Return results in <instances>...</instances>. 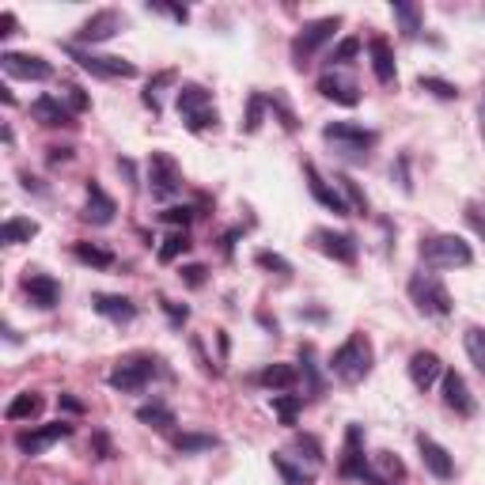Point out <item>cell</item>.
Masks as SVG:
<instances>
[{
  "label": "cell",
  "instance_id": "cell-28",
  "mask_svg": "<svg viewBox=\"0 0 485 485\" xmlns=\"http://www.w3.org/2000/svg\"><path fill=\"white\" fill-rule=\"evenodd\" d=\"M137 421L148 424V429H156V433H167L174 424V414L167 410L163 402H148V406H141V410H137Z\"/></svg>",
  "mask_w": 485,
  "mask_h": 485
},
{
  "label": "cell",
  "instance_id": "cell-8",
  "mask_svg": "<svg viewBox=\"0 0 485 485\" xmlns=\"http://www.w3.org/2000/svg\"><path fill=\"white\" fill-rule=\"evenodd\" d=\"M156 376V360L152 357H133V360H122L114 372L107 376V383L114 387V391H141V387Z\"/></svg>",
  "mask_w": 485,
  "mask_h": 485
},
{
  "label": "cell",
  "instance_id": "cell-14",
  "mask_svg": "<svg viewBox=\"0 0 485 485\" xmlns=\"http://www.w3.org/2000/svg\"><path fill=\"white\" fill-rule=\"evenodd\" d=\"M440 391H443V406H448V410H455L459 417H471V414L478 410V402L471 398V387H467V379H462L459 372H443Z\"/></svg>",
  "mask_w": 485,
  "mask_h": 485
},
{
  "label": "cell",
  "instance_id": "cell-53",
  "mask_svg": "<svg viewBox=\"0 0 485 485\" xmlns=\"http://www.w3.org/2000/svg\"><path fill=\"white\" fill-rule=\"evenodd\" d=\"M481 137H485V103H481Z\"/></svg>",
  "mask_w": 485,
  "mask_h": 485
},
{
  "label": "cell",
  "instance_id": "cell-24",
  "mask_svg": "<svg viewBox=\"0 0 485 485\" xmlns=\"http://www.w3.org/2000/svg\"><path fill=\"white\" fill-rule=\"evenodd\" d=\"M91 307H95V312H99L103 319H110V322H133V319H137V303L126 300V296L99 293V296L91 300Z\"/></svg>",
  "mask_w": 485,
  "mask_h": 485
},
{
  "label": "cell",
  "instance_id": "cell-35",
  "mask_svg": "<svg viewBox=\"0 0 485 485\" xmlns=\"http://www.w3.org/2000/svg\"><path fill=\"white\" fill-rule=\"evenodd\" d=\"M186 250H190V236H186V231H171V236L163 239V247H160V262L167 266V262H174L179 255H186Z\"/></svg>",
  "mask_w": 485,
  "mask_h": 485
},
{
  "label": "cell",
  "instance_id": "cell-6",
  "mask_svg": "<svg viewBox=\"0 0 485 485\" xmlns=\"http://www.w3.org/2000/svg\"><path fill=\"white\" fill-rule=\"evenodd\" d=\"M148 190L156 201H167L174 193H182V167L171 152H152L148 160Z\"/></svg>",
  "mask_w": 485,
  "mask_h": 485
},
{
  "label": "cell",
  "instance_id": "cell-36",
  "mask_svg": "<svg viewBox=\"0 0 485 485\" xmlns=\"http://www.w3.org/2000/svg\"><path fill=\"white\" fill-rule=\"evenodd\" d=\"M266 107H269V99H266V95H258V91L247 99V122H243L247 133H258V129H262V114H266Z\"/></svg>",
  "mask_w": 485,
  "mask_h": 485
},
{
  "label": "cell",
  "instance_id": "cell-10",
  "mask_svg": "<svg viewBox=\"0 0 485 485\" xmlns=\"http://www.w3.org/2000/svg\"><path fill=\"white\" fill-rule=\"evenodd\" d=\"M0 65H5L8 76H15V80H50L53 76V65L46 61V57H38V53H0Z\"/></svg>",
  "mask_w": 485,
  "mask_h": 485
},
{
  "label": "cell",
  "instance_id": "cell-47",
  "mask_svg": "<svg viewBox=\"0 0 485 485\" xmlns=\"http://www.w3.org/2000/svg\"><path fill=\"white\" fill-rule=\"evenodd\" d=\"M69 91V103H72V110H88L91 107V99H88V95L80 91V88H65Z\"/></svg>",
  "mask_w": 485,
  "mask_h": 485
},
{
  "label": "cell",
  "instance_id": "cell-38",
  "mask_svg": "<svg viewBox=\"0 0 485 485\" xmlns=\"http://www.w3.org/2000/svg\"><path fill=\"white\" fill-rule=\"evenodd\" d=\"M255 262H258L262 269H269V274H277V277H288V274H293V266H288V258L274 255V250H258Z\"/></svg>",
  "mask_w": 485,
  "mask_h": 485
},
{
  "label": "cell",
  "instance_id": "cell-31",
  "mask_svg": "<svg viewBox=\"0 0 485 485\" xmlns=\"http://www.w3.org/2000/svg\"><path fill=\"white\" fill-rule=\"evenodd\" d=\"M462 345H467L471 364L485 376V326H471L467 334H462Z\"/></svg>",
  "mask_w": 485,
  "mask_h": 485
},
{
  "label": "cell",
  "instance_id": "cell-49",
  "mask_svg": "<svg viewBox=\"0 0 485 485\" xmlns=\"http://www.w3.org/2000/svg\"><path fill=\"white\" fill-rule=\"evenodd\" d=\"M57 402H61V410H69V414H84V402H76L72 395H61Z\"/></svg>",
  "mask_w": 485,
  "mask_h": 485
},
{
  "label": "cell",
  "instance_id": "cell-15",
  "mask_svg": "<svg viewBox=\"0 0 485 485\" xmlns=\"http://www.w3.org/2000/svg\"><path fill=\"white\" fill-rule=\"evenodd\" d=\"M118 31H122V15L114 12V8H103V12H95L80 31H76V42H91L95 46V42H107V38H114Z\"/></svg>",
  "mask_w": 485,
  "mask_h": 485
},
{
  "label": "cell",
  "instance_id": "cell-19",
  "mask_svg": "<svg viewBox=\"0 0 485 485\" xmlns=\"http://www.w3.org/2000/svg\"><path fill=\"white\" fill-rule=\"evenodd\" d=\"M114 212H118V205H114V198L99 186V182H88V205H84V220L95 224V228H107L114 220Z\"/></svg>",
  "mask_w": 485,
  "mask_h": 485
},
{
  "label": "cell",
  "instance_id": "cell-44",
  "mask_svg": "<svg viewBox=\"0 0 485 485\" xmlns=\"http://www.w3.org/2000/svg\"><path fill=\"white\" fill-rule=\"evenodd\" d=\"M467 220H471V228L478 231V236L485 239V201H471L467 205Z\"/></svg>",
  "mask_w": 485,
  "mask_h": 485
},
{
  "label": "cell",
  "instance_id": "cell-11",
  "mask_svg": "<svg viewBox=\"0 0 485 485\" xmlns=\"http://www.w3.org/2000/svg\"><path fill=\"white\" fill-rule=\"evenodd\" d=\"M341 478H372L368 471V459H364V429L360 424H349L345 429V452H341V462H338Z\"/></svg>",
  "mask_w": 485,
  "mask_h": 485
},
{
  "label": "cell",
  "instance_id": "cell-23",
  "mask_svg": "<svg viewBox=\"0 0 485 485\" xmlns=\"http://www.w3.org/2000/svg\"><path fill=\"white\" fill-rule=\"evenodd\" d=\"M368 53H372V72H376V80L391 88V84L398 80V72H395V50H391V42H387V38H372V42H368Z\"/></svg>",
  "mask_w": 485,
  "mask_h": 485
},
{
  "label": "cell",
  "instance_id": "cell-7",
  "mask_svg": "<svg viewBox=\"0 0 485 485\" xmlns=\"http://www.w3.org/2000/svg\"><path fill=\"white\" fill-rule=\"evenodd\" d=\"M72 57L80 61L84 72L103 76V80H133L137 65L126 61V57H110V53H91V50H72Z\"/></svg>",
  "mask_w": 485,
  "mask_h": 485
},
{
  "label": "cell",
  "instance_id": "cell-45",
  "mask_svg": "<svg viewBox=\"0 0 485 485\" xmlns=\"http://www.w3.org/2000/svg\"><path fill=\"white\" fill-rule=\"evenodd\" d=\"M163 303V312H167V319L174 322V326H182L186 319H190V307L186 303H174V300H160Z\"/></svg>",
  "mask_w": 485,
  "mask_h": 485
},
{
  "label": "cell",
  "instance_id": "cell-4",
  "mask_svg": "<svg viewBox=\"0 0 485 485\" xmlns=\"http://www.w3.org/2000/svg\"><path fill=\"white\" fill-rule=\"evenodd\" d=\"M410 300L417 303L421 315H433V319H448L455 312V300L448 293V284H443L436 274H414L410 277Z\"/></svg>",
  "mask_w": 485,
  "mask_h": 485
},
{
  "label": "cell",
  "instance_id": "cell-9",
  "mask_svg": "<svg viewBox=\"0 0 485 485\" xmlns=\"http://www.w3.org/2000/svg\"><path fill=\"white\" fill-rule=\"evenodd\" d=\"M72 436V424L69 421H53V424H38V429H27L15 436V448L23 455H42L46 448H53L57 440H69Z\"/></svg>",
  "mask_w": 485,
  "mask_h": 485
},
{
  "label": "cell",
  "instance_id": "cell-26",
  "mask_svg": "<svg viewBox=\"0 0 485 485\" xmlns=\"http://www.w3.org/2000/svg\"><path fill=\"white\" fill-rule=\"evenodd\" d=\"M38 414H42V395H34V391L15 395L8 402V410H5L8 421H27V417H38Z\"/></svg>",
  "mask_w": 485,
  "mask_h": 485
},
{
  "label": "cell",
  "instance_id": "cell-29",
  "mask_svg": "<svg viewBox=\"0 0 485 485\" xmlns=\"http://www.w3.org/2000/svg\"><path fill=\"white\" fill-rule=\"evenodd\" d=\"M72 255L80 258L84 266H91V269H110L114 266V255H110L107 247H99V243H76Z\"/></svg>",
  "mask_w": 485,
  "mask_h": 485
},
{
  "label": "cell",
  "instance_id": "cell-37",
  "mask_svg": "<svg viewBox=\"0 0 485 485\" xmlns=\"http://www.w3.org/2000/svg\"><path fill=\"white\" fill-rule=\"evenodd\" d=\"M417 88H421V91H433L436 99H459V88L448 84V80H440V76H421Z\"/></svg>",
  "mask_w": 485,
  "mask_h": 485
},
{
  "label": "cell",
  "instance_id": "cell-50",
  "mask_svg": "<svg viewBox=\"0 0 485 485\" xmlns=\"http://www.w3.org/2000/svg\"><path fill=\"white\" fill-rule=\"evenodd\" d=\"M15 31V15L12 12H5V15H0V38H8Z\"/></svg>",
  "mask_w": 485,
  "mask_h": 485
},
{
  "label": "cell",
  "instance_id": "cell-41",
  "mask_svg": "<svg viewBox=\"0 0 485 485\" xmlns=\"http://www.w3.org/2000/svg\"><path fill=\"white\" fill-rule=\"evenodd\" d=\"M274 467H277V474L288 481V485H312V478H307L303 471H296L293 462H288L284 455H274Z\"/></svg>",
  "mask_w": 485,
  "mask_h": 485
},
{
  "label": "cell",
  "instance_id": "cell-33",
  "mask_svg": "<svg viewBox=\"0 0 485 485\" xmlns=\"http://www.w3.org/2000/svg\"><path fill=\"white\" fill-rule=\"evenodd\" d=\"M274 414L281 417V424H296V414L303 410V395H274Z\"/></svg>",
  "mask_w": 485,
  "mask_h": 485
},
{
  "label": "cell",
  "instance_id": "cell-25",
  "mask_svg": "<svg viewBox=\"0 0 485 485\" xmlns=\"http://www.w3.org/2000/svg\"><path fill=\"white\" fill-rule=\"evenodd\" d=\"M34 236H38V224H34L31 217H8L5 228H0V239H5L8 247H15V243H31Z\"/></svg>",
  "mask_w": 485,
  "mask_h": 485
},
{
  "label": "cell",
  "instance_id": "cell-12",
  "mask_svg": "<svg viewBox=\"0 0 485 485\" xmlns=\"http://www.w3.org/2000/svg\"><path fill=\"white\" fill-rule=\"evenodd\" d=\"M303 174H307V190H312V198L322 205V209H330V212H338V217H349V201L341 198V190L338 186H330L322 174H319V167L315 163H303Z\"/></svg>",
  "mask_w": 485,
  "mask_h": 485
},
{
  "label": "cell",
  "instance_id": "cell-21",
  "mask_svg": "<svg viewBox=\"0 0 485 485\" xmlns=\"http://www.w3.org/2000/svg\"><path fill=\"white\" fill-rule=\"evenodd\" d=\"M319 91H322V99L338 103V107H357L360 103V88L349 80V76H338V72H326L319 80Z\"/></svg>",
  "mask_w": 485,
  "mask_h": 485
},
{
  "label": "cell",
  "instance_id": "cell-39",
  "mask_svg": "<svg viewBox=\"0 0 485 485\" xmlns=\"http://www.w3.org/2000/svg\"><path fill=\"white\" fill-rule=\"evenodd\" d=\"M357 53H360V38H341L334 53H330V65H349Z\"/></svg>",
  "mask_w": 485,
  "mask_h": 485
},
{
  "label": "cell",
  "instance_id": "cell-30",
  "mask_svg": "<svg viewBox=\"0 0 485 485\" xmlns=\"http://www.w3.org/2000/svg\"><path fill=\"white\" fill-rule=\"evenodd\" d=\"M391 12H395V19L402 23V34L406 38H417L421 34V8L417 5H410V0H395Z\"/></svg>",
  "mask_w": 485,
  "mask_h": 485
},
{
  "label": "cell",
  "instance_id": "cell-52",
  "mask_svg": "<svg viewBox=\"0 0 485 485\" xmlns=\"http://www.w3.org/2000/svg\"><path fill=\"white\" fill-rule=\"evenodd\" d=\"M72 156V148H50V163H61Z\"/></svg>",
  "mask_w": 485,
  "mask_h": 485
},
{
  "label": "cell",
  "instance_id": "cell-3",
  "mask_svg": "<svg viewBox=\"0 0 485 485\" xmlns=\"http://www.w3.org/2000/svg\"><path fill=\"white\" fill-rule=\"evenodd\" d=\"M421 262L429 269H462L474 262V250L467 239L452 236V231H436V236L421 239Z\"/></svg>",
  "mask_w": 485,
  "mask_h": 485
},
{
  "label": "cell",
  "instance_id": "cell-1",
  "mask_svg": "<svg viewBox=\"0 0 485 485\" xmlns=\"http://www.w3.org/2000/svg\"><path fill=\"white\" fill-rule=\"evenodd\" d=\"M322 141L334 145V152H338L341 160L368 163V156H372V148H376L379 137H376L372 129L353 126V122H330V126H322Z\"/></svg>",
  "mask_w": 485,
  "mask_h": 485
},
{
  "label": "cell",
  "instance_id": "cell-18",
  "mask_svg": "<svg viewBox=\"0 0 485 485\" xmlns=\"http://www.w3.org/2000/svg\"><path fill=\"white\" fill-rule=\"evenodd\" d=\"M174 103H179V114L186 118V126L205 118L209 110H217V107H212V91H205L201 84H182L179 88V99H174Z\"/></svg>",
  "mask_w": 485,
  "mask_h": 485
},
{
  "label": "cell",
  "instance_id": "cell-16",
  "mask_svg": "<svg viewBox=\"0 0 485 485\" xmlns=\"http://www.w3.org/2000/svg\"><path fill=\"white\" fill-rule=\"evenodd\" d=\"M19 288H23V293L31 296V303L42 307V312H50V307L61 303V284H57L53 277H46V274H23Z\"/></svg>",
  "mask_w": 485,
  "mask_h": 485
},
{
  "label": "cell",
  "instance_id": "cell-40",
  "mask_svg": "<svg viewBox=\"0 0 485 485\" xmlns=\"http://www.w3.org/2000/svg\"><path fill=\"white\" fill-rule=\"evenodd\" d=\"M293 448H296V452H303V455L312 459V462H322V443H319L315 436L296 433V436H293ZM303 455H300V459H303Z\"/></svg>",
  "mask_w": 485,
  "mask_h": 485
},
{
  "label": "cell",
  "instance_id": "cell-13",
  "mask_svg": "<svg viewBox=\"0 0 485 485\" xmlns=\"http://www.w3.org/2000/svg\"><path fill=\"white\" fill-rule=\"evenodd\" d=\"M315 247L322 250L326 258H334V262H341V266H353V262H357V239L345 236V231L319 228V231H315Z\"/></svg>",
  "mask_w": 485,
  "mask_h": 485
},
{
  "label": "cell",
  "instance_id": "cell-2",
  "mask_svg": "<svg viewBox=\"0 0 485 485\" xmlns=\"http://www.w3.org/2000/svg\"><path fill=\"white\" fill-rule=\"evenodd\" d=\"M372 364H376L372 341H368L364 334H353L345 345L334 349V357H330V372H334L341 383H360V379H368V372H372Z\"/></svg>",
  "mask_w": 485,
  "mask_h": 485
},
{
  "label": "cell",
  "instance_id": "cell-46",
  "mask_svg": "<svg viewBox=\"0 0 485 485\" xmlns=\"http://www.w3.org/2000/svg\"><path fill=\"white\" fill-rule=\"evenodd\" d=\"M205 274H209L205 266H182V274H179V277H182L190 288H201V284H205Z\"/></svg>",
  "mask_w": 485,
  "mask_h": 485
},
{
  "label": "cell",
  "instance_id": "cell-20",
  "mask_svg": "<svg viewBox=\"0 0 485 485\" xmlns=\"http://www.w3.org/2000/svg\"><path fill=\"white\" fill-rule=\"evenodd\" d=\"M410 379H414L417 391H429L436 379H443V364H440V357L429 353V349H417V353L410 357Z\"/></svg>",
  "mask_w": 485,
  "mask_h": 485
},
{
  "label": "cell",
  "instance_id": "cell-5",
  "mask_svg": "<svg viewBox=\"0 0 485 485\" xmlns=\"http://www.w3.org/2000/svg\"><path fill=\"white\" fill-rule=\"evenodd\" d=\"M341 27V15H322V19H312V23H303L300 34L293 38V61L296 69H303L312 57L334 38V31Z\"/></svg>",
  "mask_w": 485,
  "mask_h": 485
},
{
  "label": "cell",
  "instance_id": "cell-42",
  "mask_svg": "<svg viewBox=\"0 0 485 485\" xmlns=\"http://www.w3.org/2000/svg\"><path fill=\"white\" fill-rule=\"evenodd\" d=\"M300 364H303V376L312 379V391H322V379H319V372H315V349H312V345L300 349Z\"/></svg>",
  "mask_w": 485,
  "mask_h": 485
},
{
  "label": "cell",
  "instance_id": "cell-22",
  "mask_svg": "<svg viewBox=\"0 0 485 485\" xmlns=\"http://www.w3.org/2000/svg\"><path fill=\"white\" fill-rule=\"evenodd\" d=\"M31 118L42 122V126H50V129H57V126H76V122H72V110H69L61 99H53V95H42V99L31 103Z\"/></svg>",
  "mask_w": 485,
  "mask_h": 485
},
{
  "label": "cell",
  "instance_id": "cell-48",
  "mask_svg": "<svg viewBox=\"0 0 485 485\" xmlns=\"http://www.w3.org/2000/svg\"><path fill=\"white\" fill-rule=\"evenodd\" d=\"M152 12H167L171 19H179V23H186V19H190V12L186 8H174V5H148Z\"/></svg>",
  "mask_w": 485,
  "mask_h": 485
},
{
  "label": "cell",
  "instance_id": "cell-51",
  "mask_svg": "<svg viewBox=\"0 0 485 485\" xmlns=\"http://www.w3.org/2000/svg\"><path fill=\"white\" fill-rule=\"evenodd\" d=\"M95 452H99V459H110V443L103 433H95Z\"/></svg>",
  "mask_w": 485,
  "mask_h": 485
},
{
  "label": "cell",
  "instance_id": "cell-27",
  "mask_svg": "<svg viewBox=\"0 0 485 485\" xmlns=\"http://www.w3.org/2000/svg\"><path fill=\"white\" fill-rule=\"evenodd\" d=\"M296 379H300V372L293 364H269V368H262V372H258V383L269 387V391H277V387L284 391V387H293Z\"/></svg>",
  "mask_w": 485,
  "mask_h": 485
},
{
  "label": "cell",
  "instance_id": "cell-32",
  "mask_svg": "<svg viewBox=\"0 0 485 485\" xmlns=\"http://www.w3.org/2000/svg\"><path fill=\"white\" fill-rule=\"evenodd\" d=\"M174 448H179L182 455L212 452V448H217V436H209V433H182V436H174Z\"/></svg>",
  "mask_w": 485,
  "mask_h": 485
},
{
  "label": "cell",
  "instance_id": "cell-17",
  "mask_svg": "<svg viewBox=\"0 0 485 485\" xmlns=\"http://www.w3.org/2000/svg\"><path fill=\"white\" fill-rule=\"evenodd\" d=\"M417 452H421V462H424V471L429 474H436V478H452L455 474L452 452L443 448V443H436L433 436H417Z\"/></svg>",
  "mask_w": 485,
  "mask_h": 485
},
{
  "label": "cell",
  "instance_id": "cell-43",
  "mask_svg": "<svg viewBox=\"0 0 485 485\" xmlns=\"http://www.w3.org/2000/svg\"><path fill=\"white\" fill-rule=\"evenodd\" d=\"M160 217H163L167 224H182V228H186V224L193 220V209H190V205H171V209L160 212Z\"/></svg>",
  "mask_w": 485,
  "mask_h": 485
},
{
  "label": "cell",
  "instance_id": "cell-34",
  "mask_svg": "<svg viewBox=\"0 0 485 485\" xmlns=\"http://www.w3.org/2000/svg\"><path fill=\"white\" fill-rule=\"evenodd\" d=\"M338 190H341V198L349 201V209H353V212H360V217H364V212H368V198H364V190L353 182V179H349V174H338Z\"/></svg>",
  "mask_w": 485,
  "mask_h": 485
}]
</instances>
